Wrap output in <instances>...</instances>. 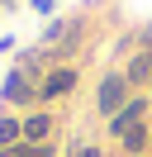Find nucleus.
<instances>
[{"mask_svg":"<svg viewBox=\"0 0 152 157\" xmlns=\"http://www.w3.org/2000/svg\"><path fill=\"white\" fill-rule=\"evenodd\" d=\"M133 100V86H128V76L124 71H104L100 76V86H95V109H100L104 119H114L124 105Z\"/></svg>","mask_w":152,"mask_h":157,"instance_id":"obj_1","label":"nucleus"},{"mask_svg":"<svg viewBox=\"0 0 152 157\" xmlns=\"http://www.w3.org/2000/svg\"><path fill=\"white\" fill-rule=\"evenodd\" d=\"M0 100H5V105H33V100H38V86L14 67L5 81H0Z\"/></svg>","mask_w":152,"mask_h":157,"instance_id":"obj_2","label":"nucleus"},{"mask_svg":"<svg viewBox=\"0 0 152 157\" xmlns=\"http://www.w3.org/2000/svg\"><path fill=\"white\" fill-rule=\"evenodd\" d=\"M147 105H152V95H133L128 105H124L119 114L109 119V133H114V138H124V133H128L133 124H142V114H147Z\"/></svg>","mask_w":152,"mask_h":157,"instance_id":"obj_3","label":"nucleus"},{"mask_svg":"<svg viewBox=\"0 0 152 157\" xmlns=\"http://www.w3.org/2000/svg\"><path fill=\"white\" fill-rule=\"evenodd\" d=\"M76 90V71L71 67H52L43 76V86H38V100H57V95H71Z\"/></svg>","mask_w":152,"mask_h":157,"instance_id":"obj_4","label":"nucleus"},{"mask_svg":"<svg viewBox=\"0 0 152 157\" xmlns=\"http://www.w3.org/2000/svg\"><path fill=\"white\" fill-rule=\"evenodd\" d=\"M124 76H128V86H152V52H133L128 67H124Z\"/></svg>","mask_w":152,"mask_h":157,"instance_id":"obj_5","label":"nucleus"},{"mask_svg":"<svg viewBox=\"0 0 152 157\" xmlns=\"http://www.w3.org/2000/svg\"><path fill=\"white\" fill-rule=\"evenodd\" d=\"M119 143H124V157H142V152L152 147V128H147V124H133Z\"/></svg>","mask_w":152,"mask_h":157,"instance_id":"obj_6","label":"nucleus"},{"mask_svg":"<svg viewBox=\"0 0 152 157\" xmlns=\"http://www.w3.org/2000/svg\"><path fill=\"white\" fill-rule=\"evenodd\" d=\"M52 114H28L24 119V143H48V138H52Z\"/></svg>","mask_w":152,"mask_h":157,"instance_id":"obj_7","label":"nucleus"},{"mask_svg":"<svg viewBox=\"0 0 152 157\" xmlns=\"http://www.w3.org/2000/svg\"><path fill=\"white\" fill-rule=\"evenodd\" d=\"M14 143H24V124H19V119H10V114H0V152H5V147H14Z\"/></svg>","mask_w":152,"mask_h":157,"instance_id":"obj_8","label":"nucleus"},{"mask_svg":"<svg viewBox=\"0 0 152 157\" xmlns=\"http://www.w3.org/2000/svg\"><path fill=\"white\" fill-rule=\"evenodd\" d=\"M0 157H38V143H14V147H5Z\"/></svg>","mask_w":152,"mask_h":157,"instance_id":"obj_9","label":"nucleus"},{"mask_svg":"<svg viewBox=\"0 0 152 157\" xmlns=\"http://www.w3.org/2000/svg\"><path fill=\"white\" fill-rule=\"evenodd\" d=\"M62 33H66V24H62V19H57V24H48V29H43V43H57Z\"/></svg>","mask_w":152,"mask_h":157,"instance_id":"obj_10","label":"nucleus"},{"mask_svg":"<svg viewBox=\"0 0 152 157\" xmlns=\"http://www.w3.org/2000/svg\"><path fill=\"white\" fill-rule=\"evenodd\" d=\"M71 157H104L100 147H90V143H81V147H71Z\"/></svg>","mask_w":152,"mask_h":157,"instance_id":"obj_11","label":"nucleus"},{"mask_svg":"<svg viewBox=\"0 0 152 157\" xmlns=\"http://www.w3.org/2000/svg\"><path fill=\"white\" fill-rule=\"evenodd\" d=\"M38 157H57V147L52 143H38Z\"/></svg>","mask_w":152,"mask_h":157,"instance_id":"obj_12","label":"nucleus"},{"mask_svg":"<svg viewBox=\"0 0 152 157\" xmlns=\"http://www.w3.org/2000/svg\"><path fill=\"white\" fill-rule=\"evenodd\" d=\"M33 10H38V14H48V10H52V0H33Z\"/></svg>","mask_w":152,"mask_h":157,"instance_id":"obj_13","label":"nucleus"},{"mask_svg":"<svg viewBox=\"0 0 152 157\" xmlns=\"http://www.w3.org/2000/svg\"><path fill=\"white\" fill-rule=\"evenodd\" d=\"M5 48H14V38H0V52H5Z\"/></svg>","mask_w":152,"mask_h":157,"instance_id":"obj_14","label":"nucleus"},{"mask_svg":"<svg viewBox=\"0 0 152 157\" xmlns=\"http://www.w3.org/2000/svg\"><path fill=\"white\" fill-rule=\"evenodd\" d=\"M0 5H5V10H14V5H19V0H0Z\"/></svg>","mask_w":152,"mask_h":157,"instance_id":"obj_15","label":"nucleus"},{"mask_svg":"<svg viewBox=\"0 0 152 157\" xmlns=\"http://www.w3.org/2000/svg\"><path fill=\"white\" fill-rule=\"evenodd\" d=\"M147 95H152V86H147Z\"/></svg>","mask_w":152,"mask_h":157,"instance_id":"obj_16","label":"nucleus"}]
</instances>
